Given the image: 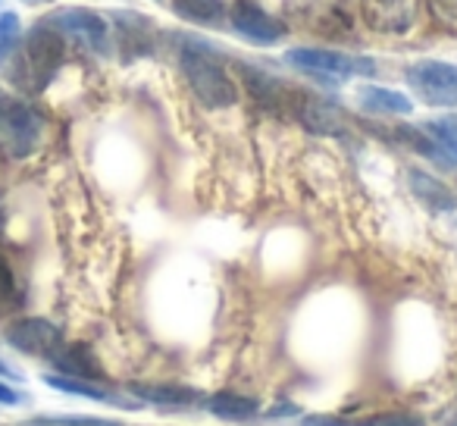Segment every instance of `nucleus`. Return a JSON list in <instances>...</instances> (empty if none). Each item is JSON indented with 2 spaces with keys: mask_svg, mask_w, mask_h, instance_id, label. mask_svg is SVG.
I'll use <instances>...</instances> for the list:
<instances>
[{
  "mask_svg": "<svg viewBox=\"0 0 457 426\" xmlns=\"http://www.w3.org/2000/svg\"><path fill=\"white\" fill-rule=\"evenodd\" d=\"M176 45V66L182 72L185 88L195 95V101L207 110H228L242 101L238 79L232 76L226 57L201 35H172Z\"/></svg>",
  "mask_w": 457,
  "mask_h": 426,
  "instance_id": "nucleus-1",
  "label": "nucleus"
},
{
  "mask_svg": "<svg viewBox=\"0 0 457 426\" xmlns=\"http://www.w3.org/2000/svg\"><path fill=\"white\" fill-rule=\"evenodd\" d=\"M66 60V38L51 22H35L29 35H22V45L16 47L13 60L7 63V76L20 95L35 97L47 91V85L57 79L60 66Z\"/></svg>",
  "mask_w": 457,
  "mask_h": 426,
  "instance_id": "nucleus-2",
  "label": "nucleus"
},
{
  "mask_svg": "<svg viewBox=\"0 0 457 426\" xmlns=\"http://www.w3.org/2000/svg\"><path fill=\"white\" fill-rule=\"evenodd\" d=\"M47 138V120L29 97L0 91V151L10 160H29Z\"/></svg>",
  "mask_w": 457,
  "mask_h": 426,
  "instance_id": "nucleus-3",
  "label": "nucleus"
},
{
  "mask_svg": "<svg viewBox=\"0 0 457 426\" xmlns=\"http://www.w3.org/2000/svg\"><path fill=\"white\" fill-rule=\"evenodd\" d=\"M286 63L301 76L332 85L345 82V79H373L379 72V63L367 54L332 51V47H292L286 54Z\"/></svg>",
  "mask_w": 457,
  "mask_h": 426,
  "instance_id": "nucleus-4",
  "label": "nucleus"
},
{
  "mask_svg": "<svg viewBox=\"0 0 457 426\" xmlns=\"http://www.w3.org/2000/svg\"><path fill=\"white\" fill-rule=\"evenodd\" d=\"M404 82L420 104L432 110H457V63L436 57L413 60L404 66Z\"/></svg>",
  "mask_w": 457,
  "mask_h": 426,
  "instance_id": "nucleus-5",
  "label": "nucleus"
},
{
  "mask_svg": "<svg viewBox=\"0 0 457 426\" xmlns=\"http://www.w3.org/2000/svg\"><path fill=\"white\" fill-rule=\"evenodd\" d=\"M54 29H57L63 38L76 41L79 47H85L95 57H110L116 54V38H113V26L104 13L88 7H60L47 16Z\"/></svg>",
  "mask_w": 457,
  "mask_h": 426,
  "instance_id": "nucleus-6",
  "label": "nucleus"
},
{
  "mask_svg": "<svg viewBox=\"0 0 457 426\" xmlns=\"http://www.w3.org/2000/svg\"><path fill=\"white\" fill-rule=\"evenodd\" d=\"M4 342L13 351H20V355L47 361V357H54L63 348L66 336H63V330L47 317H20V320H13V323H7Z\"/></svg>",
  "mask_w": 457,
  "mask_h": 426,
  "instance_id": "nucleus-7",
  "label": "nucleus"
},
{
  "mask_svg": "<svg viewBox=\"0 0 457 426\" xmlns=\"http://www.w3.org/2000/svg\"><path fill=\"white\" fill-rule=\"evenodd\" d=\"M226 22L232 26V32H236L238 38L254 47H276V45H282L288 35V29L282 26L270 10H263L257 0H236V4L228 7Z\"/></svg>",
  "mask_w": 457,
  "mask_h": 426,
  "instance_id": "nucleus-8",
  "label": "nucleus"
},
{
  "mask_svg": "<svg viewBox=\"0 0 457 426\" xmlns=\"http://www.w3.org/2000/svg\"><path fill=\"white\" fill-rule=\"evenodd\" d=\"M292 116L307 129L311 135H323V138H345L348 135V116L329 97H317L311 91H298Z\"/></svg>",
  "mask_w": 457,
  "mask_h": 426,
  "instance_id": "nucleus-9",
  "label": "nucleus"
},
{
  "mask_svg": "<svg viewBox=\"0 0 457 426\" xmlns=\"http://www.w3.org/2000/svg\"><path fill=\"white\" fill-rule=\"evenodd\" d=\"M122 392L141 407H163V411H188V407H201L204 392L182 382H157V380H132L122 386Z\"/></svg>",
  "mask_w": 457,
  "mask_h": 426,
  "instance_id": "nucleus-10",
  "label": "nucleus"
},
{
  "mask_svg": "<svg viewBox=\"0 0 457 426\" xmlns=\"http://www.w3.org/2000/svg\"><path fill=\"white\" fill-rule=\"evenodd\" d=\"M404 182L411 188L413 201L420 207H426L436 217H445V213H454L457 210V195L445 179H438L436 172L423 170V166H407L404 170Z\"/></svg>",
  "mask_w": 457,
  "mask_h": 426,
  "instance_id": "nucleus-11",
  "label": "nucleus"
},
{
  "mask_svg": "<svg viewBox=\"0 0 457 426\" xmlns=\"http://www.w3.org/2000/svg\"><path fill=\"white\" fill-rule=\"evenodd\" d=\"M354 101L363 113L376 116V120H401V116L413 113L411 95H404V91H398V88H388V85H376V82L357 85Z\"/></svg>",
  "mask_w": 457,
  "mask_h": 426,
  "instance_id": "nucleus-12",
  "label": "nucleus"
},
{
  "mask_svg": "<svg viewBox=\"0 0 457 426\" xmlns=\"http://www.w3.org/2000/svg\"><path fill=\"white\" fill-rule=\"evenodd\" d=\"M201 411H207L216 420H228V423H251V420L263 417V401L257 395L236 392V388H220L201 398Z\"/></svg>",
  "mask_w": 457,
  "mask_h": 426,
  "instance_id": "nucleus-13",
  "label": "nucleus"
},
{
  "mask_svg": "<svg viewBox=\"0 0 457 426\" xmlns=\"http://www.w3.org/2000/svg\"><path fill=\"white\" fill-rule=\"evenodd\" d=\"M41 382L63 395H72V398H88V401H97V405H113V407H122V411H138V401H132L129 395H120L107 386V382H91V380H72V376H60V373H41Z\"/></svg>",
  "mask_w": 457,
  "mask_h": 426,
  "instance_id": "nucleus-14",
  "label": "nucleus"
},
{
  "mask_svg": "<svg viewBox=\"0 0 457 426\" xmlns=\"http://www.w3.org/2000/svg\"><path fill=\"white\" fill-rule=\"evenodd\" d=\"M47 367L60 376H72V380H91V382H107L104 380V367L97 355L82 342H66L54 357H47Z\"/></svg>",
  "mask_w": 457,
  "mask_h": 426,
  "instance_id": "nucleus-15",
  "label": "nucleus"
},
{
  "mask_svg": "<svg viewBox=\"0 0 457 426\" xmlns=\"http://www.w3.org/2000/svg\"><path fill=\"white\" fill-rule=\"evenodd\" d=\"M361 10H363V20L370 22L373 32L407 35L413 26L411 0H363Z\"/></svg>",
  "mask_w": 457,
  "mask_h": 426,
  "instance_id": "nucleus-16",
  "label": "nucleus"
},
{
  "mask_svg": "<svg viewBox=\"0 0 457 426\" xmlns=\"http://www.w3.org/2000/svg\"><path fill=\"white\" fill-rule=\"evenodd\" d=\"M113 26V38H116V51L126 54H151L154 51V22L141 13H126V10H116L110 13Z\"/></svg>",
  "mask_w": 457,
  "mask_h": 426,
  "instance_id": "nucleus-17",
  "label": "nucleus"
},
{
  "mask_svg": "<svg viewBox=\"0 0 457 426\" xmlns=\"http://www.w3.org/2000/svg\"><path fill=\"white\" fill-rule=\"evenodd\" d=\"M172 10L195 26H220L228 16V7L222 0H172Z\"/></svg>",
  "mask_w": 457,
  "mask_h": 426,
  "instance_id": "nucleus-18",
  "label": "nucleus"
},
{
  "mask_svg": "<svg viewBox=\"0 0 457 426\" xmlns=\"http://www.w3.org/2000/svg\"><path fill=\"white\" fill-rule=\"evenodd\" d=\"M423 129L436 138V145L445 151V157L451 160V166H457V110L423 122Z\"/></svg>",
  "mask_w": 457,
  "mask_h": 426,
  "instance_id": "nucleus-19",
  "label": "nucleus"
},
{
  "mask_svg": "<svg viewBox=\"0 0 457 426\" xmlns=\"http://www.w3.org/2000/svg\"><path fill=\"white\" fill-rule=\"evenodd\" d=\"M22 45V20L13 10H0V70L13 60L16 47Z\"/></svg>",
  "mask_w": 457,
  "mask_h": 426,
  "instance_id": "nucleus-20",
  "label": "nucleus"
},
{
  "mask_svg": "<svg viewBox=\"0 0 457 426\" xmlns=\"http://www.w3.org/2000/svg\"><path fill=\"white\" fill-rule=\"evenodd\" d=\"M22 286L16 280V270L10 267V261L0 255V313H13L22 307Z\"/></svg>",
  "mask_w": 457,
  "mask_h": 426,
  "instance_id": "nucleus-21",
  "label": "nucleus"
},
{
  "mask_svg": "<svg viewBox=\"0 0 457 426\" xmlns=\"http://www.w3.org/2000/svg\"><path fill=\"white\" fill-rule=\"evenodd\" d=\"M354 426H429L420 413L411 411H379L367 413V417H357Z\"/></svg>",
  "mask_w": 457,
  "mask_h": 426,
  "instance_id": "nucleus-22",
  "label": "nucleus"
},
{
  "mask_svg": "<svg viewBox=\"0 0 457 426\" xmlns=\"http://www.w3.org/2000/svg\"><path fill=\"white\" fill-rule=\"evenodd\" d=\"M426 7H429V13L436 16L438 26L454 32L457 29V0H426Z\"/></svg>",
  "mask_w": 457,
  "mask_h": 426,
  "instance_id": "nucleus-23",
  "label": "nucleus"
},
{
  "mask_svg": "<svg viewBox=\"0 0 457 426\" xmlns=\"http://www.w3.org/2000/svg\"><path fill=\"white\" fill-rule=\"evenodd\" d=\"M295 426H354V420L336 417V413H301Z\"/></svg>",
  "mask_w": 457,
  "mask_h": 426,
  "instance_id": "nucleus-24",
  "label": "nucleus"
},
{
  "mask_svg": "<svg viewBox=\"0 0 457 426\" xmlns=\"http://www.w3.org/2000/svg\"><path fill=\"white\" fill-rule=\"evenodd\" d=\"M29 401V395L22 392L16 382L0 380V407H22Z\"/></svg>",
  "mask_w": 457,
  "mask_h": 426,
  "instance_id": "nucleus-25",
  "label": "nucleus"
},
{
  "mask_svg": "<svg viewBox=\"0 0 457 426\" xmlns=\"http://www.w3.org/2000/svg\"><path fill=\"white\" fill-rule=\"evenodd\" d=\"M0 380H10V382H20V370L7 361V357L0 355Z\"/></svg>",
  "mask_w": 457,
  "mask_h": 426,
  "instance_id": "nucleus-26",
  "label": "nucleus"
},
{
  "mask_svg": "<svg viewBox=\"0 0 457 426\" xmlns=\"http://www.w3.org/2000/svg\"><path fill=\"white\" fill-rule=\"evenodd\" d=\"M26 4H54V0H26Z\"/></svg>",
  "mask_w": 457,
  "mask_h": 426,
  "instance_id": "nucleus-27",
  "label": "nucleus"
},
{
  "mask_svg": "<svg viewBox=\"0 0 457 426\" xmlns=\"http://www.w3.org/2000/svg\"><path fill=\"white\" fill-rule=\"evenodd\" d=\"M0 426H4V423H0Z\"/></svg>",
  "mask_w": 457,
  "mask_h": 426,
  "instance_id": "nucleus-28",
  "label": "nucleus"
}]
</instances>
